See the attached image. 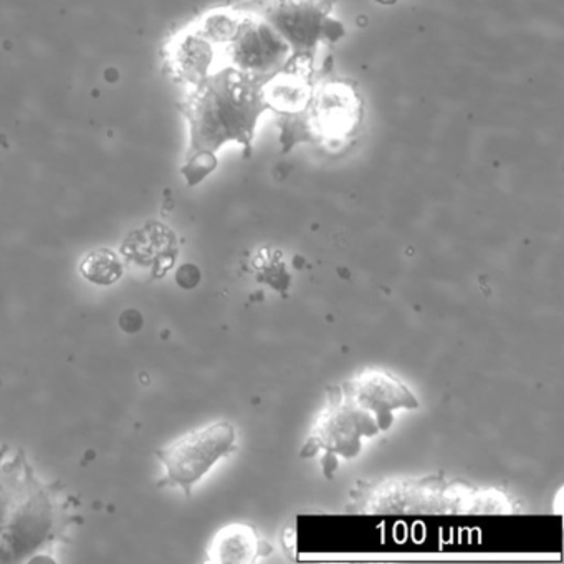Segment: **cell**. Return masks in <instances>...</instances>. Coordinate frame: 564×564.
Listing matches in <instances>:
<instances>
[{"mask_svg": "<svg viewBox=\"0 0 564 564\" xmlns=\"http://www.w3.org/2000/svg\"><path fill=\"white\" fill-rule=\"evenodd\" d=\"M270 78L226 67L194 85L180 105L189 124V150L181 167L187 186H197L216 171L217 151L229 141L242 144L250 156L257 121L270 108L265 95Z\"/></svg>", "mask_w": 564, "mask_h": 564, "instance_id": "1", "label": "cell"}, {"mask_svg": "<svg viewBox=\"0 0 564 564\" xmlns=\"http://www.w3.org/2000/svg\"><path fill=\"white\" fill-rule=\"evenodd\" d=\"M67 491L45 484L28 455L0 444V564L55 561V544L68 543Z\"/></svg>", "mask_w": 564, "mask_h": 564, "instance_id": "2", "label": "cell"}, {"mask_svg": "<svg viewBox=\"0 0 564 564\" xmlns=\"http://www.w3.org/2000/svg\"><path fill=\"white\" fill-rule=\"evenodd\" d=\"M253 4L293 52L290 62H312L319 44L345 35L341 22L329 18L333 0H253Z\"/></svg>", "mask_w": 564, "mask_h": 564, "instance_id": "3", "label": "cell"}, {"mask_svg": "<svg viewBox=\"0 0 564 564\" xmlns=\"http://www.w3.org/2000/svg\"><path fill=\"white\" fill-rule=\"evenodd\" d=\"M236 427L220 421L197 429L174 441L170 447L156 452V457L166 468V475L158 487H177L191 497L197 481L220 460L236 451Z\"/></svg>", "mask_w": 564, "mask_h": 564, "instance_id": "4", "label": "cell"}, {"mask_svg": "<svg viewBox=\"0 0 564 564\" xmlns=\"http://www.w3.org/2000/svg\"><path fill=\"white\" fill-rule=\"evenodd\" d=\"M381 432L375 415L352 401L345 389L332 394L325 414L316 422L312 437L302 451V457L315 455L319 448L326 451V462L336 464V455L352 458L361 451V438Z\"/></svg>", "mask_w": 564, "mask_h": 564, "instance_id": "5", "label": "cell"}, {"mask_svg": "<svg viewBox=\"0 0 564 564\" xmlns=\"http://www.w3.org/2000/svg\"><path fill=\"white\" fill-rule=\"evenodd\" d=\"M223 47L234 68L257 77H273L289 64V45L263 19H237Z\"/></svg>", "mask_w": 564, "mask_h": 564, "instance_id": "6", "label": "cell"}, {"mask_svg": "<svg viewBox=\"0 0 564 564\" xmlns=\"http://www.w3.org/2000/svg\"><path fill=\"white\" fill-rule=\"evenodd\" d=\"M356 404L375 415L381 432L392 424L395 409H417L419 401L408 386L386 372L368 371L345 386Z\"/></svg>", "mask_w": 564, "mask_h": 564, "instance_id": "7", "label": "cell"}, {"mask_svg": "<svg viewBox=\"0 0 564 564\" xmlns=\"http://www.w3.org/2000/svg\"><path fill=\"white\" fill-rule=\"evenodd\" d=\"M164 68L177 84L194 85L210 75L216 45L196 28L177 32L163 48Z\"/></svg>", "mask_w": 564, "mask_h": 564, "instance_id": "8", "label": "cell"}, {"mask_svg": "<svg viewBox=\"0 0 564 564\" xmlns=\"http://www.w3.org/2000/svg\"><path fill=\"white\" fill-rule=\"evenodd\" d=\"M262 544L263 541L252 528L247 524H229L214 538L207 560L224 564L252 563L262 551Z\"/></svg>", "mask_w": 564, "mask_h": 564, "instance_id": "9", "label": "cell"}, {"mask_svg": "<svg viewBox=\"0 0 564 564\" xmlns=\"http://www.w3.org/2000/svg\"><path fill=\"white\" fill-rule=\"evenodd\" d=\"M123 262L113 250H94L80 263L82 276L95 285H113L123 276Z\"/></svg>", "mask_w": 564, "mask_h": 564, "instance_id": "10", "label": "cell"}, {"mask_svg": "<svg viewBox=\"0 0 564 564\" xmlns=\"http://www.w3.org/2000/svg\"><path fill=\"white\" fill-rule=\"evenodd\" d=\"M176 282L183 290L196 289L200 282V270L193 263H184L177 269Z\"/></svg>", "mask_w": 564, "mask_h": 564, "instance_id": "11", "label": "cell"}, {"mask_svg": "<svg viewBox=\"0 0 564 564\" xmlns=\"http://www.w3.org/2000/svg\"><path fill=\"white\" fill-rule=\"evenodd\" d=\"M118 325L128 335H134V333L141 332V328H143L144 316L141 315L140 310L128 308L121 313L120 318H118Z\"/></svg>", "mask_w": 564, "mask_h": 564, "instance_id": "12", "label": "cell"}, {"mask_svg": "<svg viewBox=\"0 0 564 564\" xmlns=\"http://www.w3.org/2000/svg\"><path fill=\"white\" fill-rule=\"evenodd\" d=\"M376 2H378V4H382V6H392V4H395V2H398V0H376Z\"/></svg>", "mask_w": 564, "mask_h": 564, "instance_id": "13", "label": "cell"}]
</instances>
